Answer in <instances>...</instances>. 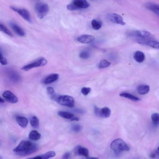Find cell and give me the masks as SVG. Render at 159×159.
<instances>
[{"label":"cell","mask_w":159,"mask_h":159,"mask_svg":"<svg viewBox=\"0 0 159 159\" xmlns=\"http://www.w3.org/2000/svg\"><path fill=\"white\" fill-rule=\"evenodd\" d=\"M38 149V146L36 144L30 141H23L14 148L13 151L18 156H25L34 153Z\"/></svg>","instance_id":"cell-1"},{"label":"cell","mask_w":159,"mask_h":159,"mask_svg":"<svg viewBox=\"0 0 159 159\" xmlns=\"http://www.w3.org/2000/svg\"><path fill=\"white\" fill-rule=\"evenodd\" d=\"M110 147L116 155L130 150V148L127 144L121 138L115 139L111 144Z\"/></svg>","instance_id":"cell-2"},{"label":"cell","mask_w":159,"mask_h":159,"mask_svg":"<svg viewBox=\"0 0 159 159\" xmlns=\"http://www.w3.org/2000/svg\"><path fill=\"white\" fill-rule=\"evenodd\" d=\"M90 6V4L86 0H73L67 5V8L68 10L73 11L88 8Z\"/></svg>","instance_id":"cell-3"},{"label":"cell","mask_w":159,"mask_h":159,"mask_svg":"<svg viewBox=\"0 0 159 159\" xmlns=\"http://www.w3.org/2000/svg\"><path fill=\"white\" fill-rule=\"evenodd\" d=\"M55 101L60 105L65 106L71 108L74 106V99L70 96L62 95L57 96Z\"/></svg>","instance_id":"cell-4"},{"label":"cell","mask_w":159,"mask_h":159,"mask_svg":"<svg viewBox=\"0 0 159 159\" xmlns=\"http://www.w3.org/2000/svg\"><path fill=\"white\" fill-rule=\"evenodd\" d=\"M35 9L38 18L42 19L47 15L49 11V8L47 4L39 3L36 5Z\"/></svg>","instance_id":"cell-5"},{"label":"cell","mask_w":159,"mask_h":159,"mask_svg":"<svg viewBox=\"0 0 159 159\" xmlns=\"http://www.w3.org/2000/svg\"><path fill=\"white\" fill-rule=\"evenodd\" d=\"M47 61L44 57H40L31 63L27 64L22 68L23 70L27 71L36 67L43 66L47 64Z\"/></svg>","instance_id":"cell-6"},{"label":"cell","mask_w":159,"mask_h":159,"mask_svg":"<svg viewBox=\"0 0 159 159\" xmlns=\"http://www.w3.org/2000/svg\"><path fill=\"white\" fill-rule=\"evenodd\" d=\"M130 36L136 37L138 40H150L152 37L151 33L145 31H133L129 33Z\"/></svg>","instance_id":"cell-7"},{"label":"cell","mask_w":159,"mask_h":159,"mask_svg":"<svg viewBox=\"0 0 159 159\" xmlns=\"http://www.w3.org/2000/svg\"><path fill=\"white\" fill-rule=\"evenodd\" d=\"M10 8L13 11L16 12L25 20L30 23H32L30 14L27 10L25 8H21L11 6Z\"/></svg>","instance_id":"cell-8"},{"label":"cell","mask_w":159,"mask_h":159,"mask_svg":"<svg viewBox=\"0 0 159 159\" xmlns=\"http://www.w3.org/2000/svg\"><path fill=\"white\" fill-rule=\"evenodd\" d=\"M109 20L113 23L124 26L126 23L124 21L122 17L116 13H111L109 14L108 17Z\"/></svg>","instance_id":"cell-9"},{"label":"cell","mask_w":159,"mask_h":159,"mask_svg":"<svg viewBox=\"0 0 159 159\" xmlns=\"http://www.w3.org/2000/svg\"><path fill=\"white\" fill-rule=\"evenodd\" d=\"M2 96L4 99L9 103L15 104L18 102V99L16 96L11 91H5L3 93Z\"/></svg>","instance_id":"cell-10"},{"label":"cell","mask_w":159,"mask_h":159,"mask_svg":"<svg viewBox=\"0 0 159 159\" xmlns=\"http://www.w3.org/2000/svg\"><path fill=\"white\" fill-rule=\"evenodd\" d=\"M57 115L61 118L70 120L71 121H79V118L78 117L73 113L70 112L60 111L57 113Z\"/></svg>","instance_id":"cell-11"},{"label":"cell","mask_w":159,"mask_h":159,"mask_svg":"<svg viewBox=\"0 0 159 159\" xmlns=\"http://www.w3.org/2000/svg\"><path fill=\"white\" fill-rule=\"evenodd\" d=\"M76 155L83 156L88 158L89 156V152L88 148L81 146L76 147L74 150Z\"/></svg>","instance_id":"cell-12"},{"label":"cell","mask_w":159,"mask_h":159,"mask_svg":"<svg viewBox=\"0 0 159 159\" xmlns=\"http://www.w3.org/2000/svg\"><path fill=\"white\" fill-rule=\"evenodd\" d=\"M9 25L12 30L16 34L20 36H23L25 35V32L23 29L16 24L13 22H10Z\"/></svg>","instance_id":"cell-13"},{"label":"cell","mask_w":159,"mask_h":159,"mask_svg":"<svg viewBox=\"0 0 159 159\" xmlns=\"http://www.w3.org/2000/svg\"><path fill=\"white\" fill-rule=\"evenodd\" d=\"M95 39V37L93 36L85 35L81 36L78 38V41L81 43L89 44L93 42Z\"/></svg>","instance_id":"cell-14"},{"label":"cell","mask_w":159,"mask_h":159,"mask_svg":"<svg viewBox=\"0 0 159 159\" xmlns=\"http://www.w3.org/2000/svg\"><path fill=\"white\" fill-rule=\"evenodd\" d=\"M59 75L57 74H52L47 76L43 81V83L48 85L53 83L58 79Z\"/></svg>","instance_id":"cell-15"},{"label":"cell","mask_w":159,"mask_h":159,"mask_svg":"<svg viewBox=\"0 0 159 159\" xmlns=\"http://www.w3.org/2000/svg\"><path fill=\"white\" fill-rule=\"evenodd\" d=\"M8 73L9 78L14 83H17L20 80V76L16 71L13 70H9Z\"/></svg>","instance_id":"cell-16"},{"label":"cell","mask_w":159,"mask_h":159,"mask_svg":"<svg viewBox=\"0 0 159 159\" xmlns=\"http://www.w3.org/2000/svg\"><path fill=\"white\" fill-rule=\"evenodd\" d=\"M134 59L139 63L143 62L145 59V56L143 52L140 51H137L134 53Z\"/></svg>","instance_id":"cell-17"},{"label":"cell","mask_w":159,"mask_h":159,"mask_svg":"<svg viewBox=\"0 0 159 159\" xmlns=\"http://www.w3.org/2000/svg\"><path fill=\"white\" fill-rule=\"evenodd\" d=\"M138 93L139 94L144 95L148 93L150 90V86L146 85H139L137 88Z\"/></svg>","instance_id":"cell-18"},{"label":"cell","mask_w":159,"mask_h":159,"mask_svg":"<svg viewBox=\"0 0 159 159\" xmlns=\"http://www.w3.org/2000/svg\"><path fill=\"white\" fill-rule=\"evenodd\" d=\"M16 120L19 126L25 128L27 127L28 123V120L27 118L21 116H17Z\"/></svg>","instance_id":"cell-19"},{"label":"cell","mask_w":159,"mask_h":159,"mask_svg":"<svg viewBox=\"0 0 159 159\" xmlns=\"http://www.w3.org/2000/svg\"><path fill=\"white\" fill-rule=\"evenodd\" d=\"M56 155V153L54 151L48 152L43 155L36 156L35 157L30 158L32 159H48L55 157Z\"/></svg>","instance_id":"cell-20"},{"label":"cell","mask_w":159,"mask_h":159,"mask_svg":"<svg viewBox=\"0 0 159 159\" xmlns=\"http://www.w3.org/2000/svg\"><path fill=\"white\" fill-rule=\"evenodd\" d=\"M146 7L150 10L159 15V5L153 3H148L146 5Z\"/></svg>","instance_id":"cell-21"},{"label":"cell","mask_w":159,"mask_h":159,"mask_svg":"<svg viewBox=\"0 0 159 159\" xmlns=\"http://www.w3.org/2000/svg\"><path fill=\"white\" fill-rule=\"evenodd\" d=\"M151 40H148L144 41L143 44L159 50V42Z\"/></svg>","instance_id":"cell-22"},{"label":"cell","mask_w":159,"mask_h":159,"mask_svg":"<svg viewBox=\"0 0 159 159\" xmlns=\"http://www.w3.org/2000/svg\"><path fill=\"white\" fill-rule=\"evenodd\" d=\"M120 96L121 97L127 98L134 102H138L140 100V99L131 94L127 93H123L120 94Z\"/></svg>","instance_id":"cell-23"},{"label":"cell","mask_w":159,"mask_h":159,"mask_svg":"<svg viewBox=\"0 0 159 159\" xmlns=\"http://www.w3.org/2000/svg\"><path fill=\"white\" fill-rule=\"evenodd\" d=\"M41 136V134L36 130H33L29 134V137L32 140L36 141L39 139Z\"/></svg>","instance_id":"cell-24"},{"label":"cell","mask_w":159,"mask_h":159,"mask_svg":"<svg viewBox=\"0 0 159 159\" xmlns=\"http://www.w3.org/2000/svg\"><path fill=\"white\" fill-rule=\"evenodd\" d=\"M102 117L108 118L109 117L111 113L110 109L107 107H104L101 109Z\"/></svg>","instance_id":"cell-25"},{"label":"cell","mask_w":159,"mask_h":159,"mask_svg":"<svg viewBox=\"0 0 159 159\" xmlns=\"http://www.w3.org/2000/svg\"><path fill=\"white\" fill-rule=\"evenodd\" d=\"M47 91L48 94L50 96L51 99L55 100L57 96L55 93L54 89L51 87H48L47 88Z\"/></svg>","instance_id":"cell-26"},{"label":"cell","mask_w":159,"mask_h":159,"mask_svg":"<svg viewBox=\"0 0 159 159\" xmlns=\"http://www.w3.org/2000/svg\"><path fill=\"white\" fill-rule=\"evenodd\" d=\"M102 24L100 21L93 19L91 22V25L94 29L98 30L102 27Z\"/></svg>","instance_id":"cell-27"},{"label":"cell","mask_w":159,"mask_h":159,"mask_svg":"<svg viewBox=\"0 0 159 159\" xmlns=\"http://www.w3.org/2000/svg\"><path fill=\"white\" fill-rule=\"evenodd\" d=\"M30 124L32 127L37 128L39 126V120L38 118L35 116L32 117L30 121Z\"/></svg>","instance_id":"cell-28"},{"label":"cell","mask_w":159,"mask_h":159,"mask_svg":"<svg viewBox=\"0 0 159 159\" xmlns=\"http://www.w3.org/2000/svg\"><path fill=\"white\" fill-rule=\"evenodd\" d=\"M0 30L1 31L10 36L12 37L13 35L12 33L3 24L1 23L0 24Z\"/></svg>","instance_id":"cell-29"},{"label":"cell","mask_w":159,"mask_h":159,"mask_svg":"<svg viewBox=\"0 0 159 159\" xmlns=\"http://www.w3.org/2000/svg\"><path fill=\"white\" fill-rule=\"evenodd\" d=\"M111 65V63L106 60H103L100 62L99 65L98 67L100 69H102L109 66Z\"/></svg>","instance_id":"cell-30"},{"label":"cell","mask_w":159,"mask_h":159,"mask_svg":"<svg viewBox=\"0 0 159 159\" xmlns=\"http://www.w3.org/2000/svg\"><path fill=\"white\" fill-rule=\"evenodd\" d=\"M151 119L153 124L155 125L159 124V114L157 113H153L151 115Z\"/></svg>","instance_id":"cell-31"},{"label":"cell","mask_w":159,"mask_h":159,"mask_svg":"<svg viewBox=\"0 0 159 159\" xmlns=\"http://www.w3.org/2000/svg\"><path fill=\"white\" fill-rule=\"evenodd\" d=\"M90 56V53L88 51L86 50L82 51L79 55V57L81 58L84 60L89 59Z\"/></svg>","instance_id":"cell-32"},{"label":"cell","mask_w":159,"mask_h":159,"mask_svg":"<svg viewBox=\"0 0 159 159\" xmlns=\"http://www.w3.org/2000/svg\"><path fill=\"white\" fill-rule=\"evenodd\" d=\"M81 127L79 124H74L71 127L72 130L75 132H78L81 130Z\"/></svg>","instance_id":"cell-33"},{"label":"cell","mask_w":159,"mask_h":159,"mask_svg":"<svg viewBox=\"0 0 159 159\" xmlns=\"http://www.w3.org/2000/svg\"><path fill=\"white\" fill-rule=\"evenodd\" d=\"M91 91V89L89 88L84 87L81 90V92L85 96L88 95Z\"/></svg>","instance_id":"cell-34"},{"label":"cell","mask_w":159,"mask_h":159,"mask_svg":"<svg viewBox=\"0 0 159 159\" xmlns=\"http://www.w3.org/2000/svg\"><path fill=\"white\" fill-rule=\"evenodd\" d=\"M94 111L95 114L97 116L102 117L101 109H100L95 105L94 106Z\"/></svg>","instance_id":"cell-35"},{"label":"cell","mask_w":159,"mask_h":159,"mask_svg":"<svg viewBox=\"0 0 159 159\" xmlns=\"http://www.w3.org/2000/svg\"><path fill=\"white\" fill-rule=\"evenodd\" d=\"M0 62L1 64L3 65H6L8 64L7 60L2 55L1 52L0 54Z\"/></svg>","instance_id":"cell-36"},{"label":"cell","mask_w":159,"mask_h":159,"mask_svg":"<svg viewBox=\"0 0 159 159\" xmlns=\"http://www.w3.org/2000/svg\"><path fill=\"white\" fill-rule=\"evenodd\" d=\"M74 111L78 113L81 114H84L85 113V111L84 110L80 109H76L74 110Z\"/></svg>","instance_id":"cell-37"},{"label":"cell","mask_w":159,"mask_h":159,"mask_svg":"<svg viewBox=\"0 0 159 159\" xmlns=\"http://www.w3.org/2000/svg\"><path fill=\"white\" fill-rule=\"evenodd\" d=\"M70 156V153L69 152H67L65 153L63 156H62V158L63 159H68L69 158Z\"/></svg>","instance_id":"cell-38"},{"label":"cell","mask_w":159,"mask_h":159,"mask_svg":"<svg viewBox=\"0 0 159 159\" xmlns=\"http://www.w3.org/2000/svg\"><path fill=\"white\" fill-rule=\"evenodd\" d=\"M157 156L156 154L155 153H153L151 154L150 157L152 158H155Z\"/></svg>","instance_id":"cell-39"},{"label":"cell","mask_w":159,"mask_h":159,"mask_svg":"<svg viewBox=\"0 0 159 159\" xmlns=\"http://www.w3.org/2000/svg\"><path fill=\"white\" fill-rule=\"evenodd\" d=\"M0 102L1 103H4V100L1 97V99H0Z\"/></svg>","instance_id":"cell-40"},{"label":"cell","mask_w":159,"mask_h":159,"mask_svg":"<svg viewBox=\"0 0 159 159\" xmlns=\"http://www.w3.org/2000/svg\"><path fill=\"white\" fill-rule=\"evenodd\" d=\"M158 151L159 152V146L158 148Z\"/></svg>","instance_id":"cell-41"},{"label":"cell","mask_w":159,"mask_h":159,"mask_svg":"<svg viewBox=\"0 0 159 159\" xmlns=\"http://www.w3.org/2000/svg\"><path fill=\"white\" fill-rule=\"evenodd\" d=\"M36 1H38V0H36Z\"/></svg>","instance_id":"cell-42"}]
</instances>
